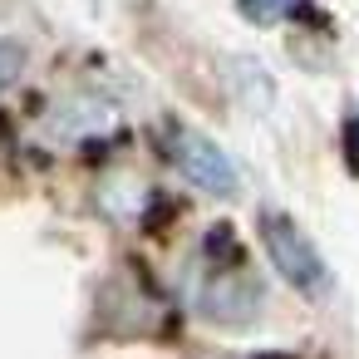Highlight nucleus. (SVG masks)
Instances as JSON below:
<instances>
[{
    "label": "nucleus",
    "mask_w": 359,
    "mask_h": 359,
    "mask_svg": "<svg viewBox=\"0 0 359 359\" xmlns=\"http://www.w3.org/2000/svg\"><path fill=\"white\" fill-rule=\"evenodd\" d=\"M261 246L271 256V266L290 280V290H300L305 300H320L330 290V266L315 251V241L300 231V222H290L285 212H261Z\"/></svg>",
    "instance_id": "obj_1"
},
{
    "label": "nucleus",
    "mask_w": 359,
    "mask_h": 359,
    "mask_svg": "<svg viewBox=\"0 0 359 359\" xmlns=\"http://www.w3.org/2000/svg\"><path fill=\"white\" fill-rule=\"evenodd\" d=\"M163 153H168V163H172L192 187H202V192H212V197H236V163H231L207 133H197L192 123L168 118V123H163Z\"/></svg>",
    "instance_id": "obj_2"
},
{
    "label": "nucleus",
    "mask_w": 359,
    "mask_h": 359,
    "mask_svg": "<svg viewBox=\"0 0 359 359\" xmlns=\"http://www.w3.org/2000/svg\"><path fill=\"white\" fill-rule=\"evenodd\" d=\"M256 300H261V285L241 271V256H236L231 266H217V261H212V280H207V290H202V310H207L212 320L236 325V320H246V315L256 310Z\"/></svg>",
    "instance_id": "obj_3"
},
{
    "label": "nucleus",
    "mask_w": 359,
    "mask_h": 359,
    "mask_svg": "<svg viewBox=\"0 0 359 359\" xmlns=\"http://www.w3.org/2000/svg\"><path fill=\"white\" fill-rule=\"evenodd\" d=\"M236 11H241V20H251V25H280V20L295 11V0H236Z\"/></svg>",
    "instance_id": "obj_4"
},
{
    "label": "nucleus",
    "mask_w": 359,
    "mask_h": 359,
    "mask_svg": "<svg viewBox=\"0 0 359 359\" xmlns=\"http://www.w3.org/2000/svg\"><path fill=\"white\" fill-rule=\"evenodd\" d=\"M339 148H344V168L359 177V109L344 114V123H339Z\"/></svg>",
    "instance_id": "obj_5"
},
{
    "label": "nucleus",
    "mask_w": 359,
    "mask_h": 359,
    "mask_svg": "<svg viewBox=\"0 0 359 359\" xmlns=\"http://www.w3.org/2000/svg\"><path fill=\"white\" fill-rule=\"evenodd\" d=\"M20 69H25V50L15 40H0V94L20 79Z\"/></svg>",
    "instance_id": "obj_6"
}]
</instances>
